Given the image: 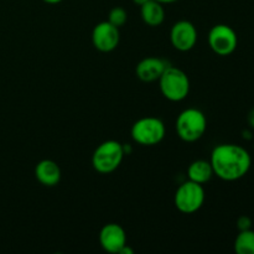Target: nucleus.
Segmentation results:
<instances>
[{
    "label": "nucleus",
    "instance_id": "obj_2",
    "mask_svg": "<svg viewBox=\"0 0 254 254\" xmlns=\"http://www.w3.org/2000/svg\"><path fill=\"white\" fill-rule=\"evenodd\" d=\"M163 96L171 102L184 101L190 92V79L183 69L168 66L159 78Z\"/></svg>",
    "mask_w": 254,
    "mask_h": 254
},
{
    "label": "nucleus",
    "instance_id": "obj_18",
    "mask_svg": "<svg viewBox=\"0 0 254 254\" xmlns=\"http://www.w3.org/2000/svg\"><path fill=\"white\" fill-rule=\"evenodd\" d=\"M248 123H250V126L254 128V109L253 111H251L250 116H248Z\"/></svg>",
    "mask_w": 254,
    "mask_h": 254
},
{
    "label": "nucleus",
    "instance_id": "obj_15",
    "mask_svg": "<svg viewBox=\"0 0 254 254\" xmlns=\"http://www.w3.org/2000/svg\"><path fill=\"white\" fill-rule=\"evenodd\" d=\"M235 251L237 254H254V231H240L235 241Z\"/></svg>",
    "mask_w": 254,
    "mask_h": 254
},
{
    "label": "nucleus",
    "instance_id": "obj_10",
    "mask_svg": "<svg viewBox=\"0 0 254 254\" xmlns=\"http://www.w3.org/2000/svg\"><path fill=\"white\" fill-rule=\"evenodd\" d=\"M99 243L106 252L119 253L127 245L126 231L118 223H107L99 232Z\"/></svg>",
    "mask_w": 254,
    "mask_h": 254
},
{
    "label": "nucleus",
    "instance_id": "obj_16",
    "mask_svg": "<svg viewBox=\"0 0 254 254\" xmlns=\"http://www.w3.org/2000/svg\"><path fill=\"white\" fill-rule=\"evenodd\" d=\"M127 20H128V14H127L126 9H123V7L116 6L109 11L108 21L111 22L112 25L118 27V29L126 24Z\"/></svg>",
    "mask_w": 254,
    "mask_h": 254
},
{
    "label": "nucleus",
    "instance_id": "obj_6",
    "mask_svg": "<svg viewBox=\"0 0 254 254\" xmlns=\"http://www.w3.org/2000/svg\"><path fill=\"white\" fill-rule=\"evenodd\" d=\"M205 189L203 185L188 180L179 186L175 192V206L180 212L190 215L202 207L205 202Z\"/></svg>",
    "mask_w": 254,
    "mask_h": 254
},
{
    "label": "nucleus",
    "instance_id": "obj_12",
    "mask_svg": "<svg viewBox=\"0 0 254 254\" xmlns=\"http://www.w3.org/2000/svg\"><path fill=\"white\" fill-rule=\"evenodd\" d=\"M35 176L40 184L47 188H52L61 180V169L54 160L45 159L40 161L35 168Z\"/></svg>",
    "mask_w": 254,
    "mask_h": 254
},
{
    "label": "nucleus",
    "instance_id": "obj_11",
    "mask_svg": "<svg viewBox=\"0 0 254 254\" xmlns=\"http://www.w3.org/2000/svg\"><path fill=\"white\" fill-rule=\"evenodd\" d=\"M168 67L166 62L159 57H146L136 66V77L143 82L159 81L160 76Z\"/></svg>",
    "mask_w": 254,
    "mask_h": 254
},
{
    "label": "nucleus",
    "instance_id": "obj_5",
    "mask_svg": "<svg viewBox=\"0 0 254 254\" xmlns=\"http://www.w3.org/2000/svg\"><path fill=\"white\" fill-rule=\"evenodd\" d=\"M166 129L163 121L156 117H144L131 127V138L143 146L158 145L165 138Z\"/></svg>",
    "mask_w": 254,
    "mask_h": 254
},
{
    "label": "nucleus",
    "instance_id": "obj_4",
    "mask_svg": "<svg viewBox=\"0 0 254 254\" xmlns=\"http://www.w3.org/2000/svg\"><path fill=\"white\" fill-rule=\"evenodd\" d=\"M124 153V146L119 141H103L92 155V166L101 174L113 173L123 161Z\"/></svg>",
    "mask_w": 254,
    "mask_h": 254
},
{
    "label": "nucleus",
    "instance_id": "obj_19",
    "mask_svg": "<svg viewBox=\"0 0 254 254\" xmlns=\"http://www.w3.org/2000/svg\"><path fill=\"white\" fill-rule=\"evenodd\" d=\"M155 1L160 2V4H173V2L178 1V0H155Z\"/></svg>",
    "mask_w": 254,
    "mask_h": 254
},
{
    "label": "nucleus",
    "instance_id": "obj_1",
    "mask_svg": "<svg viewBox=\"0 0 254 254\" xmlns=\"http://www.w3.org/2000/svg\"><path fill=\"white\" fill-rule=\"evenodd\" d=\"M213 174L221 180L237 181L245 178L252 165V158L238 144H220L211 154Z\"/></svg>",
    "mask_w": 254,
    "mask_h": 254
},
{
    "label": "nucleus",
    "instance_id": "obj_3",
    "mask_svg": "<svg viewBox=\"0 0 254 254\" xmlns=\"http://www.w3.org/2000/svg\"><path fill=\"white\" fill-rule=\"evenodd\" d=\"M175 128L180 139L192 143L202 138L207 128V119L200 109L188 108L179 114Z\"/></svg>",
    "mask_w": 254,
    "mask_h": 254
},
{
    "label": "nucleus",
    "instance_id": "obj_20",
    "mask_svg": "<svg viewBox=\"0 0 254 254\" xmlns=\"http://www.w3.org/2000/svg\"><path fill=\"white\" fill-rule=\"evenodd\" d=\"M146 1H148V0H133L134 4L139 5V6H141V5H143V4H145Z\"/></svg>",
    "mask_w": 254,
    "mask_h": 254
},
{
    "label": "nucleus",
    "instance_id": "obj_13",
    "mask_svg": "<svg viewBox=\"0 0 254 254\" xmlns=\"http://www.w3.org/2000/svg\"><path fill=\"white\" fill-rule=\"evenodd\" d=\"M140 15L143 21L151 27H156L163 24L165 19V10L163 4L155 0H148L140 6Z\"/></svg>",
    "mask_w": 254,
    "mask_h": 254
},
{
    "label": "nucleus",
    "instance_id": "obj_9",
    "mask_svg": "<svg viewBox=\"0 0 254 254\" xmlns=\"http://www.w3.org/2000/svg\"><path fill=\"white\" fill-rule=\"evenodd\" d=\"M121 40L119 29L109 21H102L92 31L93 46L101 52H111L117 49Z\"/></svg>",
    "mask_w": 254,
    "mask_h": 254
},
{
    "label": "nucleus",
    "instance_id": "obj_17",
    "mask_svg": "<svg viewBox=\"0 0 254 254\" xmlns=\"http://www.w3.org/2000/svg\"><path fill=\"white\" fill-rule=\"evenodd\" d=\"M237 227L240 231L251 230V228H252V220H251L248 216H242V217L238 218Z\"/></svg>",
    "mask_w": 254,
    "mask_h": 254
},
{
    "label": "nucleus",
    "instance_id": "obj_7",
    "mask_svg": "<svg viewBox=\"0 0 254 254\" xmlns=\"http://www.w3.org/2000/svg\"><path fill=\"white\" fill-rule=\"evenodd\" d=\"M208 45L218 56H230L237 49V34L228 25L217 24L208 32Z\"/></svg>",
    "mask_w": 254,
    "mask_h": 254
},
{
    "label": "nucleus",
    "instance_id": "obj_21",
    "mask_svg": "<svg viewBox=\"0 0 254 254\" xmlns=\"http://www.w3.org/2000/svg\"><path fill=\"white\" fill-rule=\"evenodd\" d=\"M44 1L47 2V4H59L62 0H44Z\"/></svg>",
    "mask_w": 254,
    "mask_h": 254
},
{
    "label": "nucleus",
    "instance_id": "obj_8",
    "mask_svg": "<svg viewBox=\"0 0 254 254\" xmlns=\"http://www.w3.org/2000/svg\"><path fill=\"white\" fill-rule=\"evenodd\" d=\"M171 45L181 52L190 51L197 42V30L192 22L180 20L175 22L170 31Z\"/></svg>",
    "mask_w": 254,
    "mask_h": 254
},
{
    "label": "nucleus",
    "instance_id": "obj_14",
    "mask_svg": "<svg viewBox=\"0 0 254 254\" xmlns=\"http://www.w3.org/2000/svg\"><path fill=\"white\" fill-rule=\"evenodd\" d=\"M213 175H215V174H213L212 165H211L210 161L207 160L193 161V163L190 164V166H189L188 169L189 180L193 181V183L201 184V185L208 183Z\"/></svg>",
    "mask_w": 254,
    "mask_h": 254
}]
</instances>
